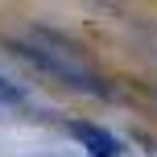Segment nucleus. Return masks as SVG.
<instances>
[{
    "label": "nucleus",
    "mask_w": 157,
    "mask_h": 157,
    "mask_svg": "<svg viewBox=\"0 0 157 157\" xmlns=\"http://www.w3.org/2000/svg\"><path fill=\"white\" fill-rule=\"evenodd\" d=\"M29 62H37V66H46V71H54V75H62V83H71V87H78V91H108L103 83H91L83 71H75V66H66L62 58H54V54H46V50H37V46H17Z\"/></svg>",
    "instance_id": "1"
},
{
    "label": "nucleus",
    "mask_w": 157,
    "mask_h": 157,
    "mask_svg": "<svg viewBox=\"0 0 157 157\" xmlns=\"http://www.w3.org/2000/svg\"><path fill=\"white\" fill-rule=\"evenodd\" d=\"M66 132L75 136V141H83L87 149H91V157L99 153V157H116L120 149H124V145L116 141V136L108 132V128H99V124H87V120H71V124H66Z\"/></svg>",
    "instance_id": "2"
},
{
    "label": "nucleus",
    "mask_w": 157,
    "mask_h": 157,
    "mask_svg": "<svg viewBox=\"0 0 157 157\" xmlns=\"http://www.w3.org/2000/svg\"><path fill=\"white\" fill-rule=\"evenodd\" d=\"M0 103H25V91L13 87L8 78H0Z\"/></svg>",
    "instance_id": "3"
},
{
    "label": "nucleus",
    "mask_w": 157,
    "mask_h": 157,
    "mask_svg": "<svg viewBox=\"0 0 157 157\" xmlns=\"http://www.w3.org/2000/svg\"><path fill=\"white\" fill-rule=\"evenodd\" d=\"M95 157H99V153H95Z\"/></svg>",
    "instance_id": "4"
}]
</instances>
